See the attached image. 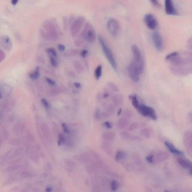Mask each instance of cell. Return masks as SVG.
I'll return each instance as SVG.
<instances>
[{"label": "cell", "instance_id": "cell-35", "mask_svg": "<svg viewBox=\"0 0 192 192\" xmlns=\"http://www.w3.org/2000/svg\"><path fill=\"white\" fill-rule=\"evenodd\" d=\"M133 115V113L131 110L130 109H127L124 111L123 115H124V118L129 119L131 118Z\"/></svg>", "mask_w": 192, "mask_h": 192}, {"label": "cell", "instance_id": "cell-54", "mask_svg": "<svg viewBox=\"0 0 192 192\" xmlns=\"http://www.w3.org/2000/svg\"><path fill=\"white\" fill-rule=\"evenodd\" d=\"M19 1V0H11V4L13 5H16Z\"/></svg>", "mask_w": 192, "mask_h": 192}, {"label": "cell", "instance_id": "cell-5", "mask_svg": "<svg viewBox=\"0 0 192 192\" xmlns=\"http://www.w3.org/2000/svg\"><path fill=\"white\" fill-rule=\"evenodd\" d=\"M170 69L171 73L176 76H186L192 73V65L179 67L171 66Z\"/></svg>", "mask_w": 192, "mask_h": 192}, {"label": "cell", "instance_id": "cell-45", "mask_svg": "<svg viewBox=\"0 0 192 192\" xmlns=\"http://www.w3.org/2000/svg\"><path fill=\"white\" fill-rule=\"evenodd\" d=\"M46 82L51 86H55V82L54 81L52 80V79H50L49 78L46 77Z\"/></svg>", "mask_w": 192, "mask_h": 192}, {"label": "cell", "instance_id": "cell-10", "mask_svg": "<svg viewBox=\"0 0 192 192\" xmlns=\"http://www.w3.org/2000/svg\"><path fill=\"white\" fill-rule=\"evenodd\" d=\"M144 21L146 25L149 29L154 30L157 28L158 25L157 20L154 15L151 14H148L145 15Z\"/></svg>", "mask_w": 192, "mask_h": 192}, {"label": "cell", "instance_id": "cell-23", "mask_svg": "<svg viewBox=\"0 0 192 192\" xmlns=\"http://www.w3.org/2000/svg\"><path fill=\"white\" fill-rule=\"evenodd\" d=\"M127 157V154L124 152L119 150L116 153L115 155V160L117 162L121 161L122 160H124Z\"/></svg>", "mask_w": 192, "mask_h": 192}, {"label": "cell", "instance_id": "cell-19", "mask_svg": "<svg viewBox=\"0 0 192 192\" xmlns=\"http://www.w3.org/2000/svg\"><path fill=\"white\" fill-rule=\"evenodd\" d=\"M124 98V96L122 94H116L112 97V100L115 106H119L122 104Z\"/></svg>", "mask_w": 192, "mask_h": 192}, {"label": "cell", "instance_id": "cell-1", "mask_svg": "<svg viewBox=\"0 0 192 192\" xmlns=\"http://www.w3.org/2000/svg\"><path fill=\"white\" fill-rule=\"evenodd\" d=\"M40 32L45 37H56L59 32V28L56 20L54 19L45 20L42 24Z\"/></svg>", "mask_w": 192, "mask_h": 192}, {"label": "cell", "instance_id": "cell-55", "mask_svg": "<svg viewBox=\"0 0 192 192\" xmlns=\"http://www.w3.org/2000/svg\"><path fill=\"white\" fill-rule=\"evenodd\" d=\"M74 85L76 88H79L81 86L80 84L78 82H75L74 83Z\"/></svg>", "mask_w": 192, "mask_h": 192}, {"label": "cell", "instance_id": "cell-26", "mask_svg": "<svg viewBox=\"0 0 192 192\" xmlns=\"http://www.w3.org/2000/svg\"><path fill=\"white\" fill-rule=\"evenodd\" d=\"M141 134L146 139H150L151 136V130L148 128H145L141 130Z\"/></svg>", "mask_w": 192, "mask_h": 192}, {"label": "cell", "instance_id": "cell-11", "mask_svg": "<svg viewBox=\"0 0 192 192\" xmlns=\"http://www.w3.org/2000/svg\"><path fill=\"white\" fill-rule=\"evenodd\" d=\"M152 38L156 49L159 51L162 50L163 47V42L160 34L157 32H154L152 34Z\"/></svg>", "mask_w": 192, "mask_h": 192}, {"label": "cell", "instance_id": "cell-14", "mask_svg": "<svg viewBox=\"0 0 192 192\" xmlns=\"http://www.w3.org/2000/svg\"><path fill=\"white\" fill-rule=\"evenodd\" d=\"M165 9L166 13L168 15L178 14L176 10L174 7L172 0H165Z\"/></svg>", "mask_w": 192, "mask_h": 192}, {"label": "cell", "instance_id": "cell-58", "mask_svg": "<svg viewBox=\"0 0 192 192\" xmlns=\"http://www.w3.org/2000/svg\"><path fill=\"white\" fill-rule=\"evenodd\" d=\"M98 97L97 98L98 100H100L101 99L102 97H103V96L101 95V94H98L97 95Z\"/></svg>", "mask_w": 192, "mask_h": 192}, {"label": "cell", "instance_id": "cell-7", "mask_svg": "<svg viewBox=\"0 0 192 192\" xmlns=\"http://www.w3.org/2000/svg\"><path fill=\"white\" fill-rule=\"evenodd\" d=\"M85 18L83 16H79L74 21L71 25L70 31L73 36L79 34L85 22Z\"/></svg>", "mask_w": 192, "mask_h": 192}, {"label": "cell", "instance_id": "cell-6", "mask_svg": "<svg viewBox=\"0 0 192 192\" xmlns=\"http://www.w3.org/2000/svg\"><path fill=\"white\" fill-rule=\"evenodd\" d=\"M137 110L139 113L142 116L148 117L154 121H156L157 119L155 110L150 106L144 104H140Z\"/></svg>", "mask_w": 192, "mask_h": 192}, {"label": "cell", "instance_id": "cell-56", "mask_svg": "<svg viewBox=\"0 0 192 192\" xmlns=\"http://www.w3.org/2000/svg\"><path fill=\"white\" fill-rule=\"evenodd\" d=\"M52 189L50 187H47L46 189V192H50L52 191Z\"/></svg>", "mask_w": 192, "mask_h": 192}, {"label": "cell", "instance_id": "cell-9", "mask_svg": "<svg viewBox=\"0 0 192 192\" xmlns=\"http://www.w3.org/2000/svg\"><path fill=\"white\" fill-rule=\"evenodd\" d=\"M107 28L108 31L112 35L116 36L119 31V24L116 19H110L107 22Z\"/></svg>", "mask_w": 192, "mask_h": 192}, {"label": "cell", "instance_id": "cell-46", "mask_svg": "<svg viewBox=\"0 0 192 192\" xmlns=\"http://www.w3.org/2000/svg\"><path fill=\"white\" fill-rule=\"evenodd\" d=\"M62 127L64 133L67 134L69 133L68 128L67 124H66L65 123H63L62 124Z\"/></svg>", "mask_w": 192, "mask_h": 192}, {"label": "cell", "instance_id": "cell-39", "mask_svg": "<svg viewBox=\"0 0 192 192\" xmlns=\"http://www.w3.org/2000/svg\"><path fill=\"white\" fill-rule=\"evenodd\" d=\"M146 160L150 164L154 163V154H150L147 156L146 158Z\"/></svg>", "mask_w": 192, "mask_h": 192}, {"label": "cell", "instance_id": "cell-28", "mask_svg": "<svg viewBox=\"0 0 192 192\" xmlns=\"http://www.w3.org/2000/svg\"><path fill=\"white\" fill-rule=\"evenodd\" d=\"M102 73V67L101 65H100L97 67L94 70V76L97 80H98L101 77Z\"/></svg>", "mask_w": 192, "mask_h": 192}, {"label": "cell", "instance_id": "cell-24", "mask_svg": "<svg viewBox=\"0 0 192 192\" xmlns=\"http://www.w3.org/2000/svg\"><path fill=\"white\" fill-rule=\"evenodd\" d=\"M25 126L23 124L19 123L14 125V130L15 133L16 134H19L22 133V132L25 130Z\"/></svg>", "mask_w": 192, "mask_h": 192}, {"label": "cell", "instance_id": "cell-31", "mask_svg": "<svg viewBox=\"0 0 192 192\" xmlns=\"http://www.w3.org/2000/svg\"><path fill=\"white\" fill-rule=\"evenodd\" d=\"M110 144V143L109 142H104L102 145V148H103V150L107 153H110L112 150Z\"/></svg>", "mask_w": 192, "mask_h": 192}, {"label": "cell", "instance_id": "cell-3", "mask_svg": "<svg viewBox=\"0 0 192 192\" xmlns=\"http://www.w3.org/2000/svg\"><path fill=\"white\" fill-rule=\"evenodd\" d=\"M82 34L85 40L90 43H92L95 40L96 34L95 30L89 22H87L85 24Z\"/></svg>", "mask_w": 192, "mask_h": 192}, {"label": "cell", "instance_id": "cell-18", "mask_svg": "<svg viewBox=\"0 0 192 192\" xmlns=\"http://www.w3.org/2000/svg\"><path fill=\"white\" fill-rule=\"evenodd\" d=\"M115 110V109L114 106L112 105H109L106 106L104 110L102 112V116L105 118H109L111 115L114 113Z\"/></svg>", "mask_w": 192, "mask_h": 192}, {"label": "cell", "instance_id": "cell-27", "mask_svg": "<svg viewBox=\"0 0 192 192\" xmlns=\"http://www.w3.org/2000/svg\"><path fill=\"white\" fill-rule=\"evenodd\" d=\"M29 76L31 79L34 80L38 79L40 76V67H37L34 73L29 74Z\"/></svg>", "mask_w": 192, "mask_h": 192}, {"label": "cell", "instance_id": "cell-48", "mask_svg": "<svg viewBox=\"0 0 192 192\" xmlns=\"http://www.w3.org/2000/svg\"><path fill=\"white\" fill-rule=\"evenodd\" d=\"M88 53V51L86 50H82V52H81L80 55L82 57V58H85L87 54Z\"/></svg>", "mask_w": 192, "mask_h": 192}, {"label": "cell", "instance_id": "cell-43", "mask_svg": "<svg viewBox=\"0 0 192 192\" xmlns=\"http://www.w3.org/2000/svg\"><path fill=\"white\" fill-rule=\"evenodd\" d=\"M104 125L106 127V128L108 129L112 128V123L109 121H106L104 123Z\"/></svg>", "mask_w": 192, "mask_h": 192}, {"label": "cell", "instance_id": "cell-8", "mask_svg": "<svg viewBox=\"0 0 192 192\" xmlns=\"http://www.w3.org/2000/svg\"><path fill=\"white\" fill-rule=\"evenodd\" d=\"M183 143L188 154L192 158V133L187 131L183 136Z\"/></svg>", "mask_w": 192, "mask_h": 192}, {"label": "cell", "instance_id": "cell-16", "mask_svg": "<svg viewBox=\"0 0 192 192\" xmlns=\"http://www.w3.org/2000/svg\"><path fill=\"white\" fill-rule=\"evenodd\" d=\"M164 145L168 149L172 154H177L178 155H184V153L182 151L178 149L172 142L166 141L164 142Z\"/></svg>", "mask_w": 192, "mask_h": 192}, {"label": "cell", "instance_id": "cell-49", "mask_svg": "<svg viewBox=\"0 0 192 192\" xmlns=\"http://www.w3.org/2000/svg\"><path fill=\"white\" fill-rule=\"evenodd\" d=\"M187 120L189 122L192 123V112L189 113L187 117Z\"/></svg>", "mask_w": 192, "mask_h": 192}, {"label": "cell", "instance_id": "cell-51", "mask_svg": "<svg viewBox=\"0 0 192 192\" xmlns=\"http://www.w3.org/2000/svg\"><path fill=\"white\" fill-rule=\"evenodd\" d=\"M188 46L189 49L192 50V39H190L188 43Z\"/></svg>", "mask_w": 192, "mask_h": 192}, {"label": "cell", "instance_id": "cell-25", "mask_svg": "<svg viewBox=\"0 0 192 192\" xmlns=\"http://www.w3.org/2000/svg\"><path fill=\"white\" fill-rule=\"evenodd\" d=\"M129 98L131 100L132 105L135 109H137L140 106L139 100L136 96L135 95H130L129 96Z\"/></svg>", "mask_w": 192, "mask_h": 192}, {"label": "cell", "instance_id": "cell-37", "mask_svg": "<svg viewBox=\"0 0 192 192\" xmlns=\"http://www.w3.org/2000/svg\"><path fill=\"white\" fill-rule=\"evenodd\" d=\"M178 52H172L170 54H169V55L166 56L165 58V59H166V61H168L169 59H170V58H173L174 56H176L178 55Z\"/></svg>", "mask_w": 192, "mask_h": 192}, {"label": "cell", "instance_id": "cell-12", "mask_svg": "<svg viewBox=\"0 0 192 192\" xmlns=\"http://www.w3.org/2000/svg\"><path fill=\"white\" fill-rule=\"evenodd\" d=\"M178 164L183 168L188 170L190 175L192 176V162L188 159L179 158L177 159Z\"/></svg>", "mask_w": 192, "mask_h": 192}, {"label": "cell", "instance_id": "cell-17", "mask_svg": "<svg viewBox=\"0 0 192 192\" xmlns=\"http://www.w3.org/2000/svg\"><path fill=\"white\" fill-rule=\"evenodd\" d=\"M131 51L133 53L134 61H139L142 60L140 50L136 44H133L131 46Z\"/></svg>", "mask_w": 192, "mask_h": 192}, {"label": "cell", "instance_id": "cell-20", "mask_svg": "<svg viewBox=\"0 0 192 192\" xmlns=\"http://www.w3.org/2000/svg\"><path fill=\"white\" fill-rule=\"evenodd\" d=\"M115 138V134L112 132H107L103 134V138L105 142H110L114 140Z\"/></svg>", "mask_w": 192, "mask_h": 192}, {"label": "cell", "instance_id": "cell-13", "mask_svg": "<svg viewBox=\"0 0 192 192\" xmlns=\"http://www.w3.org/2000/svg\"><path fill=\"white\" fill-rule=\"evenodd\" d=\"M169 154L164 151H159L154 154V163H160L167 160Z\"/></svg>", "mask_w": 192, "mask_h": 192}, {"label": "cell", "instance_id": "cell-22", "mask_svg": "<svg viewBox=\"0 0 192 192\" xmlns=\"http://www.w3.org/2000/svg\"><path fill=\"white\" fill-rule=\"evenodd\" d=\"M91 155L86 154H82L78 156V160L82 163H86L91 160Z\"/></svg>", "mask_w": 192, "mask_h": 192}, {"label": "cell", "instance_id": "cell-44", "mask_svg": "<svg viewBox=\"0 0 192 192\" xmlns=\"http://www.w3.org/2000/svg\"><path fill=\"white\" fill-rule=\"evenodd\" d=\"M50 62L52 65L54 67H56L57 65V62L55 58L52 57H51L50 58Z\"/></svg>", "mask_w": 192, "mask_h": 192}, {"label": "cell", "instance_id": "cell-4", "mask_svg": "<svg viewBox=\"0 0 192 192\" xmlns=\"http://www.w3.org/2000/svg\"><path fill=\"white\" fill-rule=\"evenodd\" d=\"M128 72L130 79L133 82H139V75L142 73V69L139 63L133 60L129 66Z\"/></svg>", "mask_w": 192, "mask_h": 192}, {"label": "cell", "instance_id": "cell-40", "mask_svg": "<svg viewBox=\"0 0 192 192\" xmlns=\"http://www.w3.org/2000/svg\"><path fill=\"white\" fill-rule=\"evenodd\" d=\"M41 103L43 105V106H44V107L46 109H49L50 107V105L49 102L47 101V100L46 99L43 98L41 100Z\"/></svg>", "mask_w": 192, "mask_h": 192}, {"label": "cell", "instance_id": "cell-2", "mask_svg": "<svg viewBox=\"0 0 192 192\" xmlns=\"http://www.w3.org/2000/svg\"><path fill=\"white\" fill-rule=\"evenodd\" d=\"M98 40L101 46L102 50H103L104 53L105 54V56L107 58L108 61L112 66V68L115 71H117L118 67L116 61L115 57L114 56L112 51L109 48L107 45L106 44L104 41V40L102 38L101 36H98Z\"/></svg>", "mask_w": 192, "mask_h": 192}, {"label": "cell", "instance_id": "cell-47", "mask_svg": "<svg viewBox=\"0 0 192 192\" xmlns=\"http://www.w3.org/2000/svg\"><path fill=\"white\" fill-rule=\"evenodd\" d=\"M22 176L24 177H27V178H28V177L32 176V174L28 172H22Z\"/></svg>", "mask_w": 192, "mask_h": 192}, {"label": "cell", "instance_id": "cell-53", "mask_svg": "<svg viewBox=\"0 0 192 192\" xmlns=\"http://www.w3.org/2000/svg\"><path fill=\"white\" fill-rule=\"evenodd\" d=\"M109 93L107 92H105L103 94V98H106L109 97Z\"/></svg>", "mask_w": 192, "mask_h": 192}, {"label": "cell", "instance_id": "cell-32", "mask_svg": "<svg viewBox=\"0 0 192 192\" xmlns=\"http://www.w3.org/2000/svg\"><path fill=\"white\" fill-rule=\"evenodd\" d=\"M133 160H134V163L136 164L139 165H140L142 164V160H141L140 157L138 154H133Z\"/></svg>", "mask_w": 192, "mask_h": 192}, {"label": "cell", "instance_id": "cell-41", "mask_svg": "<svg viewBox=\"0 0 192 192\" xmlns=\"http://www.w3.org/2000/svg\"><path fill=\"white\" fill-rule=\"evenodd\" d=\"M46 52L50 54L51 55H53L54 56L56 57L57 53L56 52L55 50V49H46Z\"/></svg>", "mask_w": 192, "mask_h": 192}, {"label": "cell", "instance_id": "cell-38", "mask_svg": "<svg viewBox=\"0 0 192 192\" xmlns=\"http://www.w3.org/2000/svg\"><path fill=\"white\" fill-rule=\"evenodd\" d=\"M65 140V137H64V135L62 134H59L58 135V145L61 146L63 142Z\"/></svg>", "mask_w": 192, "mask_h": 192}, {"label": "cell", "instance_id": "cell-21", "mask_svg": "<svg viewBox=\"0 0 192 192\" xmlns=\"http://www.w3.org/2000/svg\"><path fill=\"white\" fill-rule=\"evenodd\" d=\"M129 123V121L127 118H120L117 122V127L119 129H124L128 126Z\"/></svg>", "mask_w": 192, "mask_h": 192}, {"label": "cell", "instance_id": "cell-57", "mask_svg": "<svg viewBox=\"0 0 192 192\" xmlns=\"http://www.w3.org/2000/svg\"><path fill=\"white\" fill-rule=\"evenodd\" d=\"M122 112V109L121 108H120V109L118 110V113H117V114H118V115L119 116L121 115Z\"/></svg>", "mask_w": 192, "mask_h": 192}, {"label": "cell", "instance_id": "cell-34", "mask_svg": "<svg viewBox=\"0 0 192 192\" xmlns=\"http://www.w3.org/2000/svg\"><path fill=\"white\" fill-rule=\"evenodd\" d=\"M107 85L108 86H109L112 91L116 92H118L119 91V88H118V86H117L115 83H114V82H109L107 84Z\"/></svg>", "mask_w": 192, "mask_h": 192}, {"label": "cell", "instance_id": "cell-30", "mask_svg": "<svg viewBox=\"0 0 192 192\" xmlns=\"http://www.w3.org/2000/svg\"><path fill=\"white\" fill-rule=\"evenodd\" d=\"M119 184L115 180H113L110 183V188L112 191H115L119 188Z\"/></svg>", "mask_w": 192, "mask_h": 192}, {"label": "cell", "instance_id": "cell-36", "mask_svg": "<svg viewBox=\"0 0 192 192\" xmlns=\"http://www.w3.org/2000/svg\"><path fill=\"white\" fill-rule=\"evenodd\" d=\"M139 127V124L137 123H133L130 124L128 127L127 130L129 131H133L136 130Z\"/></svg>", "mask_w": 192, "mask_h": 192}, {"label": "cell", "instance_id": "cell-42", "mask_svg": "<svg viewBox=\"0 0 192 192\" xmlns=\"http://www.w3.org/2000/svg\"><path fill=\"white\" fill-rule=\"evenodd\" d=\"M64 163H65L66 166H71V167H72L75 166V163H74V162L71 160H66Z\"/></svg>", "mask_w": 192, "mask_h": 192}, {"label": "cell", "instance_id": "cell-33", "mask_svg": "<svg viewBox=\"0 0 192 192\" xmlns=\"http://www.w3.org/2000/svg\"><path fill=\"white\" fill-rule=\"evenodd\" d=\"M102 114L100 109L99 108H97L94 110V117L95 119L98 121H100L102 117Z\"/></svg>", "mask_w": 192, "mask_h": 192}, {"label": "cell", "instance_id": "cell-52", "mask_svg": "<svg viewBox=\"0 0 192 192\" xmlns=\"http://www.w3.org/2000/svg\"><path fill=\"white\" fill-rule=\"evenodd\" d=\"M152 4L155 6H158L159 3L158 0H150Z\"/></svg>", "mask_w": 192, "mask_h": 192}, {"label": "cell", "instance_id": "cell-29", "mask_svg": "<svg viewBox=\"0 0 192 192\" xmlns=\"http://www.w3.org/2000/svg\"><path fill=\"white\" fill-rule=\"evenodd\" d=\"M87 172L90 174L95 173L97 172V166L94 164L92 165H88L86 167Z\"/></svg>", "mask_w": 192, "mask_h": 192}, {"label": "cell", "instance_id": "cell-50", "mask_svg": "<svg viewBox=\"0 0 192 192\" xmlns=\"http://www.w3.org/2000/svg\"><path fill=\"white\" fill-rule=\"evenodd\" d=\"M58 49L59 50L62 51V52H63V51H64V49H65V46H64V45L62 44H59L58 45Z\"/></svg>", "mask_w": 192, "mask_h": 192}, {"label": "cell", "instance_id": "cell-15", "mask_svg": "<svg viewBox=\"0 0 192 192\" xmlns=\"http://www.w3.org/2000/svg\"><path fill=\"white\" fill-rule=\"evenodd\" d=\"M121 136L122 139L126 140L140 142L142 140L141 138L139 136L132 135L126 131L122 132L121 133Z\"/></svg>", "mask_w": 192, "mask_h": 192}]
</instances>
